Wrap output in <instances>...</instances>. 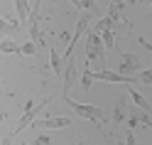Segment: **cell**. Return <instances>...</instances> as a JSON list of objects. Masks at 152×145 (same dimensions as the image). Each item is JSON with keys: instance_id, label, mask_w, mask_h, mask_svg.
I'll use <instances>...</instances> for the list:
<instances>
[{"instance_id": "obj_7", "label": "cell", "mask_w": 152, "mask_h": 145, "mask_svg": "<svg viewBox=\"0 0 152 145\" xmlns=\"http://www.w3.org/2000/svg\"><path fill=\"white\" fill-rule=\"evenodd\" d=\"M140 57L137 54H132V52H123L120 54V74H128V76H132V74H137L140 71Z\"/></svg>"}, {"instance_id": "obj_1", "label": "cell", "mask_w": 152, "mask_h": 145, "mask_svg": "<svg viewBox=\"0 0 152 145\" xmlns=\"http://www.w3.org/2000/svg\"><path fill=\"white\" fill-rule=\"evenodd\" d=\"M83 54H86V64H96V66L106 64V44H103L98 32L86 35V49H83Z\"/></svg>"}, {"instance_id": "obj_9", "label": "cell", "mask_w": 152, "mask_h": 145, "mask_svg": "<svg viewBox=\"0 0 152 145\" xmlns=\"http://www.w3.org/2000/svg\"><path fill=\"white\" fill-rule=\"evenodd\" d=\"M125 91H128V96L132 99V103H135V106H140V108H145L147 113H152V103H150V101H147V99H145V96H142L132 84H125Z\"/></svg>"}, {"instance_id": "obj_2", "label": "cell", "mask_w": 152, "mask_h": 145, "mask_svg": "<svg viewBox=\"0 0 152 145\" xmlns=\"http://www.w3.org/2000/svg\"><path fill=\"white\" fill-rule=\"evenodd\" d=\"M64 101L69 103L71 108H74L76 113L81 116V118H88V121H93V123L98 125V128L103 125V108H101V106H91V103H79V101H74V99H69V93L64 96Z\"/></svg>"}, {"instance_id": "obj_18", "label": "cell", "mask_w": 152, "mask_h": 145, "mask_svg": "<svg viewBox=\"0 0 152 145\" xmlns=\"http://www.w3.org/2000/svg\"><path fill=\"white\" fill-rule=\"evenodd\" d=\"M22 145H49V135H39V138H34L32 143H22Z\"/></svg>"}, {"instance_id": "obj_11", "label": "cell", "mask_w": 152, "mask_h": 145, "mask_svg": "<svg viewBox=\"0 0 152 145\" xmlns=\"http://www.w3.org/2000/svg\"><path fill=\"white\" fill-rule=\"evenodd\" d=\"M125 118H128V99L120 96L115 101V111H113V125H120Z\"/></svg>"}, {"instance_id": "obj_15", "label": "cell", "mask_w": 152, "mask_h": 145, "mask_svg": "<svg viewBox=\"0 0 152 145\" xmlns=\"http://www.w3.org/2000/svg\"><path fill=\"white\" fill-rule=\"evenodd\" d=\"M98 35H101L103 44H106V49H115V32H113V30H103Z\"/></svg>"}, {"instance_id": "obj_17", "label": "cell", "mask_w": 152, "mask_h": 145, "mask_svg": "<svg viewBox=\"0 0 152 145\" xmlns=\"http://www.w3.org/2000/svg\"><path fill=\"white\" fill-rule=\"evenodd\" d=\"M137 81L140 84H152V66L145 71H137Z\"/></svg>"}, {"instance_id": "obj_10", "label": "cell", "mask_w": 152, "mask_h": 145, "mask_svg": "<svg viewBox=\"0 0 152 145\" xmlns=\"http://www.w3.org/2000/svg\"><path fill=\"white\" fill-rule=\"evenodd\" d=\"M64 64H66V62H64V57L56 52L54 47H49V66H52V71L59 76V81H61V76H64Z\"/></svg>"}, {"instance_id": "obj_16", "label": "cell", "mask_w": 152, "mask_h": 145, "mask_svg": "<svg viewBox=\"0 0 152 145\" xmlns=\"http://www.w3.org/2000/svg\"><path fill=\"white\" fill-rule=\"evenodd\" d=\"M34 52H37V42H32V40L30 42H20V54L27 57V54H34Z\"/></svg>"}, {"instance_id": "obj_20", "label": "cell", "mask_w": 152, "mask_h": 145, "mask_svg": "<svg viewBox=\"0 0 152 145\" xmlns=\"http://www.w3.org/2000/svg\"><path fill=\"white\" fill-rule=\"evenodd\" d=\"M3 145H15V140H10V138H3Z\"/></svg>"}, {"instance_id": "obj_19", "label": "cell", "mask_w": 152, "mask_h": 145, "mask_svg": "<svg viewBox=\"0 0 152 145\" xmlns=\"http://www.w3.org/2000/svg\"><path fill=\"white\" fill-rule=\"evenodd\" d=\"M125 145H137V143H135V133L128 130V128H125Z\"/></svg>"}, {"instance_id": "obj_23", "label": "cell", "mask_w": 152, "mask_h": 145, "mask_svg": "<svg viewBox=\"0 0 152 145\" xmlns=\"http://www.w3.org/2000/svg\"><path fill=\"white\" fill-rule=\"evenodd\" d=\"M147 3H150V5H152V0H147ZM150 17H152V13H150Z\"/></svg>"}, {"instance_id": "obj_12", "label": "cell", "mask_w": 152, "mask_h": 145, "mask_svg": "<svg viewBox=\"0 0 152 145\" xmlns=\"http://www.w3.org/2000/svg\"><path fill=\"white\" fill-rule=\"evenodd\" d=\"M0 52H5V54H20V42H15L12 37H3V40H0Z\"/></svg>"}, {"instance_id": "obj_4", "label": "cell", "mask_w": 152, "mask_h": 145, "mask_svg": "<svg viewBox=\"0 0 152 145\" xmlns=\"http://www.w3.org/2000/svg\"><path fill=\"white\" fill-rule=\"evenodd\" d=\"M137 125H152V118L145 108H140V106H128V121H125V128L128 130H135Z\"/></svg>"}, {"instance_id": "obj_14", "label": "cell", "mask_w": 152, "mask_h": 145, "mask_svg": "<svg viewBox=\"0 0 152 145\" xmlns=\"http://www.w3.org/2000/svg\"><path fill=\"white\" fill-rule=\"evenodd\" d=\"M91 84H93V71L86 66V69L81 71V76H79V86H81L83 91H88V89H91Z\"/></svg>"}, {"instance_id": "obj_5", "label": "cell", "mask_w": 152, "mask_h": 145, "mask_svg": "<svg viewBox=\"0 0 152 145\" xmlns=\"http://www.w3.org/2000/svg\"><path fill=\"white\" fill-rule=\"evenodd\" d=\"M93 79H101V81H113V84H135V81H137V76H128V74L110 71V69H96V71H93Z\"/></svg>"}, {"instance_id": "obj_6", "label": "cell", "mask_w": 152, "mask_h": 145, "mask_svg": "<svg viewBox=\"0 0 152 145\" xmlns=\"http://www.w3.org/2000/svg\"><path fill=\"white\" fill-rule=\"evenodd\" d=\"M79 81V64H76L74 59H66V64H64V76H61V91H64V96L69 93V89Z\"/></svg>"}, {"instance_id": "obj_13", "label": "cell", "mask_w": 152, "mask_h": 145, "mask_svg": "<svg viewBox=\"0 0 152 145\" xmlns=\"http://www.w3.org/2000/svg\"><path fill=\"white\" fill-rule=\"evenodd\" d=\"M17 22H12V20H5V17H0V37H10L15 30H17Z\"/></svg>"}, {"instance_id": "obj_24", "label": "cell", "mask_w": 152, "mask_h": 145, "mask_svg": "<svg viewBox=\"0 0 152 145\" xmlns=\"http://www.w3.org/2000/svg\"><path fill=\"white\" fill-rule=\"evenodd\" d=\"M128 3H135V0H128Z\"/></svg>"}, {"instance_id": "obj_22", "label": "cell", "mask_w": 152, "mask_h": 145, "mask_svg": "<svg viewBox=\"0 0 152 145\" xmlns=\"http://www.w3.org/2000/svg\"><path fill=\"white\" fill-rule=\"evenodd\" d=\"M71 3H74V5H76V7H79V3H81V0H71Z\"/></svg>"}, {"instance_id": "obj_21", "label": "cell", "mask_w": 152, "mask_h": 145, "mask_svg": "<svg viewBox=\"0 0 152 145\" xmlns=\"http://www.w3.org/2000/svg\"><path fill=\"white\" fill-rule=\"evenodd\" d=\"M108 140H110L108 145H125V143H120V140H113V138H108Z\"/></svg>"}, {"instance_id": "obj_8", "label": "cell", "mask_w": 152, "mask_h": 145, "mask_svg": "<svg viewBox=\"0 0 152 145\" xmlns=\"http://www.w3.org/2000/svg\"><path fill=\"white\" fill-rule=\"evenodd\" d=\"M71 121L69 118H64V116H52V118H42V121H32V128H44V130H49V128H66Z\"/></svg>"}, {"instance_id": "obj_3", "label": "cell", "mask_w": 152, "mask_h": 145, "mask_svg": "<svg viewBox=\"0 0 152 145\" xmlns=\"http://www.w3.org/2000/svg\"><path fill=\"white\" fill-rule=\"evenodd\" d=\"M49 101H52L49 96H47V99H44V101H42L39 106H32L30 101H27V106H25V113H22V118H20V123L15 125V130H12L10 135H7V138H10V140H15L17 135H20V133H22V130L27 128V125H32V121L37 118V116H39V111H42V108H44V106L49 103Z\"/></svg>"}]
</instances>
